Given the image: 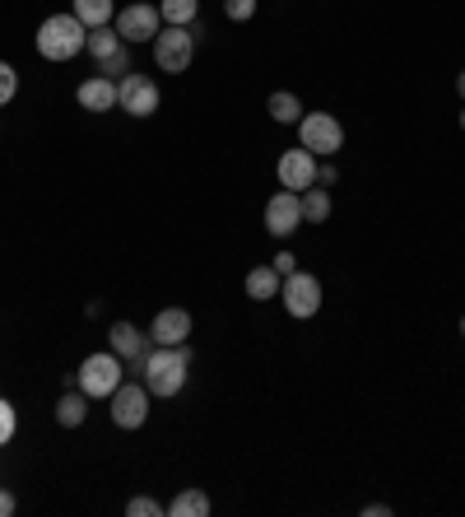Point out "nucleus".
Instances as JSON below:
<instances>
[{"instance_id": "1", "label": "nucleus", "mask_w": 465, "mask_h": 517, "mask_svg": "<svg viewBox=\"0 0 465 517\" xmlns=\"http://www.w3.org/2000/svg\"><path fill=\"white\" fill-rule=\"evenodd\" d=\"M140 373H145L149 396H177L186 387V373H191V350L186 345H154V350L140 359Z\"/></svg>"}, {"instance_id": "2", "label": "nucleus", "mask_w": 465, "mask_h": 517, "mask_svg": "<svg viewBox=\"0 0 465 517\" xmlns=\"http://www.w3.org/2000/svg\"><path fill=\"white\" fill-rule=\"evenodd\" d=\"M89 42V28L75 19V14H47L38 28V52L47 61H75Z\"/></svg>"}, {"instance_id": "3", "label": "nucleus", "mask_w": 465, "mask_h": 517, "mask_svg": "<svg viewBox=\"0 0 465 517\" xmlns=\"http://www.w3.org/2000/svg\"><path fill=\"white\" fill-rule=\"evenodd\" d=\"M154 61H159V70H168V75H182L191 61H196V33L191 28H159V38H154Z\"/></svg>"}, {"instance_id": "4", "label": "nucleus", "mask_w": 465, "mask_h": 517, "mask_svg": "<svg viewBox=\"0 0 465 517\" xmlns=\"http://www.w3.org/2000/svg\"><path fill=\"white\" fill-rule=\"evenodd\" d=\"M298 140H303V150H312V154H340L345 150V126L335 122L331 112H303Z\"/></svg>"}, {"instance_id": "5", "label": "nucleus", "mask_w": 465, "mask_h": 517, "mask_svg": "<svg viewBox=\"0 0 465 517\" xmlns=\"http://www.w3.org/2000/svg\"><path fill=\"white\" fill-rule=\"evenodd\" d=\"M121 387V354L103 350V354H89L80 364V392L89 396H112Z\"/></svg>"}, {"instance_id": "6", "label": "nucleus", "mask_w": 465, "mask_h": 517, "mask_svg": "<svg viewBox=\"0 0 465 517\" xmlns=\"http://www.w3.org/2000/svg\"><path fill=\"white\" fill-rule=\"evenodd\" d=\"M279 299H284V308H289V317H317L321 313V280L307 271H293L284 275V285H279Z\"/></svg>"}, {"instance_id": "7", "label": "nucleus", "mask_w": 465, "mask_h": 517, "mask_svg": "<svg viewBox=\"0 0 465 517\" xmlns=\"http://www.w3.org/2000/svg\"><path fill=\"white\" fill-rule=\"evenodd\" d=\"M117 108L131 112V117H154V112H159V84L149 80V75H121Z\"/></svg>"}, {"instance_id": "8", "label": "nucleus", "mask_w": 465, "mask_h": 517, "mask_svg": "<svg viewBox=\"0 0 465 517\" xmlns=\"http://www.w3.org/2000/svg\"><path fill=\"white\" fill-rule=\"evenodd\" d=\"M107 401H112V424L117 429H140L149 420V387H140V382H121Z\"/></svg>"}, {"instance_id": "9", "label": "nucleus", "mask_w": 465, "mask_h": 517, "mask_svg": "<svg viewBox=\"0 0 465 517\" xmlns=\"http://www.w3.org/2000/svg\"><path fill=\"white\" fill-rule=\"evenodd\" d=\"M317 154L312 150H303V145H298V150H284L279 154V164H275V173H279V187L284 191H298V196H303L307 187H317Z\"/></svg>"}, {"instance_id": "10", "label": "nucleus", "mask_w": 465, "mask_h": 517, "mask_svg": "<svg viewBox=\"0 0 465 517\" xmlns=\"http://www.w3.org/2000/svg\"><path fill=\"white\" fill-rule=\"evenodd\" d=\"M159 19H163V14L154 10L149 0H135V5H126V10L117 14L121 42H154V38H159Z\"/></svg>"}, {"instance_id": "11", "label": "nucleus", "mask_w": 465, "mask_h": 517, "mask_svg": "<svg viewBox=\"0 0 465 517\" xmlns=\"http://www.w3.org/2000/svg\"><path fill=\"white\" fill-rule=\"evenodd\" d=\"M298 224H303V196L298 191H275L266 201V229L275 238H289Z\"/></svg>"}, {"instance_id": "12", "label": "nucleus", "mask_w": 465, "mask_h": 517, "mask_svg": "<svg viewBox=\"0 0 465 517\" xmlns=\"http://www.w3.org/2000/svg\"><path fill=\"white\" fill-rule=\"evenodd\" d=\"M191 341V313L186 308H163L149 322V345H186Z\"/></svg>"}, {"instance_id": "13", "label": "nucleus", "mask_w": 465, "mask_h": 517, "mask_svg": "<svg viewBox=\"0 0 465 517\" xmlns=\"http://www.w3.org/2000/svg\"><path fill=\"white\" fill-rule=\"evenodd\" d=\"M75 98H80L84 112H112V108H117V80L93 75V80H84L80 89H75Z\"/></svg>"}, {"instance_id": "14", "label": "nucleus", "mask_w": 465, "mask_h": 517, "mask_svg": "<svg viewBox=\"0 0 465 517\" xmlns=\"http://www.w3.org/2000/svg\"><path fill=\"white\" fill-rule=\"evenodd\" d=\"M107 341H112V354H121V359H131V364H140V359L149 354V336H145L140 327H131V322H117Z\"/></svg>"}, {"instance_id": "15", "label": "nucleus", "mask_w": 465, "mask_h": 517, "mask_svg": "<svg viewBox=\"0 0 465 517\" xmlns=\"http://www.w3.org/2000/svg\"><path fill=\"white\" fill-rule=\"evenodd\" d=\"M279 285H284V275H279L275 266H256V271H247V299H256V303L279 299Z\"/></svg>"}, {"instance_id": "16", "label": "nucleus", "mask_w": 465, "mask_h": 517, "mask_svg": "<svg viewBox=\"0 0 465 517\" xmlns=\"http://www.w3.org/2000/svg\"><path fill=\"white\" fill-rule=\"evenodd\" d=\"M75 19H80L84 28H107L112 19H117V5L112 0H75Z\"/></svg>"}, {"instance_id": "17", "label": "nucleus", "mask_w": 465, "mask_h": 517, "mask_svg": "<svg viewBox=\"0 0 465 517\" xmlns=\"http://www.w3.org/2000/svg\"><path fill=\"white\" fill-rule=\"evenodd\" d=\"M56 420L66 424V429H80L84 420H89V396L75 387V392H66L61 401H56Z\"/></svg>"}, {"instance_id": "18", "label": "nucleus", "mask_w": 465, "mask_h": 517, "mask_svg": "<svg viewBox=\"0 0 465 517\" xmlns=\"http://www.w3.org/2000/svg\"><path fill=\"white\" fill-rule=\"evenodd\" d=\"M266 112L275 117L279 126H298V122H303V103H298L293 94H284V89H279V94H270Z\"/></svg>"}, {"instance_id": "19", "label": "nucleus", "mask_w": 465, "mask_h": 517, "mask_svg": "<svg viewBox=\"0 0 465 517\" xmlns=\"http://www.w3.org/2000/svg\"><path fill=\"white\" fill-rule=\"evenodd\" d=\"M159 14H163V24H196V14H200V0H159Z\"/></svg>"}, {"instance_id": "20", "label": "nucleus", "mask_w": 465, "mask_h": 517, "mask_svg": "<svg viewBox=\"0 0 465 517\" xmlns=\"http://www.w3.org/2000/svg\"><path fill=\"white\" fill-rule=\"evenodd\" d=\"M168 513H177V517H210V499H205V490H182L168 504Z\"/></svg>"}, {"instance_id": "21", "label": "nucleus", "mask_w": 465, "mask_h": 517, "mask_svg": "<svg viewBox=\"0 0 465 517\" xmlns=\"http://www.w3.org/2000/svg\"><path fill=\"white\" fill-rule=\"evenodd\" d=\"M303 219H307V224L331 219V196H326V187H307L303 191Z\"/></svg>"}, {"instance_id": "22", "label": "nucleus", "mask_w": 465, "mask_h": 517, "mask_svg": "<svg viewBox=\"0 0 465 517\" xmlns=\"http://www.w3.org/2000/svg\"><path fill=\"white\" fill-rule=\"evenodd\" d=\"M117 47H121V33H117V28H89V42H84V52H93L98 61H103V56H112Z\"/></svg>"}, {"instance_id": "23", "label": "nucleus", "mask_w": 465, "mask_h": 517, "mask_svg": "<svg viewBox=\"0 0 465 517\" xmlns=\"http://www.w3.org/2000/svg\"><path fill=\"white\" fill-rule=\"evenodd\" d=\"M98 75H107V80H121V75H131V52H126V42H121L112 56H103V61H98Z\"/></svg>"}, {"instance_id": "24", "label": "nucleus", "mask_w": 465, "mask_h": 517, "mask_svg": "<svg viewBox=\"0 0 465 517\" xmlns=\"http://www.w3.org/2000/svg\"><path fill=\"white\" fill-rule=\"evenodd\" d=\"M14 94H19V70H14L10 61H0V108H5Z\"/></svg>"}, {"instance_id": "25", "label": "nucleus", "mask_w": 465, "mask_h": 517, "mask_svg": "<svg viewBox=\"0 0 465 517\" xmlns=\"http://www.w3.org/2000/svg\"><path fill=\"white\" fill-rule=\"evenodd\" d=\"M14 429H19V415H14V406L5 401V396H0V448H5V443L14 438Z\"/></svg>"}, {"instance_id": "26", "label": "nucleus", "mask_w": 465, "mask_h": 517, "mask_svg": "<svg viewBox=\"0 0 465 517\" xmlns=\"http://www.w3.org/2000/svg\"><path fill=\"white\" fill-rule=\"evenodd\" d=\"M224 14L233 19V24H247L256 14V0H224Z\"/></svg>"}, {"instance_id": "27", "label": "nucleus", "mask_w": 465, "mask_h": 517, "mask_svg": "<svg viewBox=\"0 0 465 517\" xmlns=\"http://www.w3.org/2000/svg\"><path fill=\"white\" fill-rule=\"evenodd\" d=\"M126 513H131V517H159L163 504H159V499H131V504H126Z\"/></svg>"}, {"instance_id": "28", "label": "nucleus", "mask_w": 465, "mask_h": 517, "mask_svg": "<svg viewBox=\"0 0 465 517\" xmlns=\"http://www.w3.org/2000/svg\"><path fill=\"white\" fill-rule=\"evenodd\" d=\"M270 266H275L279 275H293V271H298V257H293V252H279V257L270 261Z\"/></svg>"}, {"instance_id": "29", "label": "nucleus", "mask_w": 465, "mask_h": 517, "mask_svg": "<svg viewBox=\"0 0 465 517\" xmlns=\"http://www.w3.org/2000/svg\"><path fill=\"white\" fill-rule=\"evenodd\" d=\"M14 508H19V504H14V494H10V490H0V517H10Z\"/></svg>"}, {"instance_id": "30", "label": "nucleus", "mask_w": 465, "mask_h": 517, "mask_svg": "<svg viewBox=\"0 0 465 517\" xmlns=\"http://www.w3.org/2000/svg\"><path fill=\"white\" fill-rule=\"evenodd\" d=\"M456 89H461V98H465V70H461V80H456Z\"/></svg>"}, {"instance_id": "31", "label": "nucleus", "mask_w": 465, "mask_h": 517, "mask_svg": "<svg viewBox=\"0 0 465 517\" xmlns=\"http://www.w3.org/2000/svg\"><path fill=\"white\" fill-rule=\"evenodd\" d=\"M461 131H465V112H461Z\"/></svg>"}, {"instance_id": "32", "label": "nucleus", "mask_w": 465, "mask_h": 517, "mask_svg": "<svg viewBox=\"0 0 465 517\" xmlns=\"http://www.w3.org/2000/svg\"><path fill=\"white\" fill-rule=\"evenodd\" d=\"M461 336H465V322H461Z\"/></svg>"}]
</instances>
